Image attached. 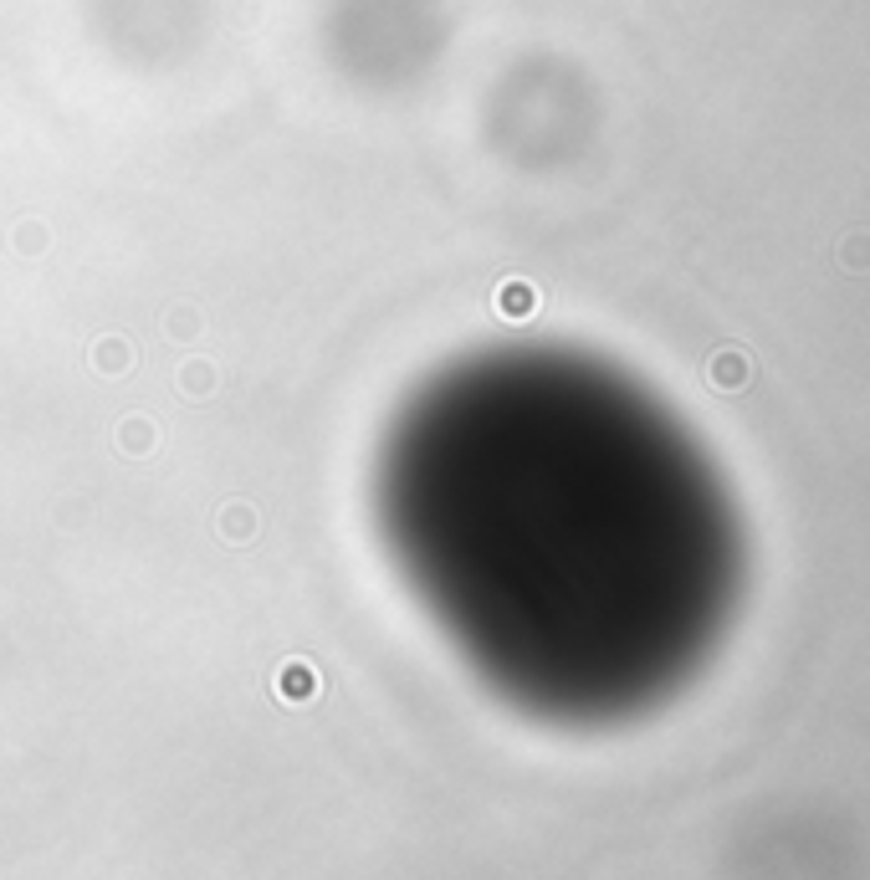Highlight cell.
Segmentation results:
<instances>
[{
	"instance_id": "1",
	"label": "cell",
	"mask_w": 870,
	"mask_h": 880,
	"mask_svg": "<svg viewBox=\"0 0 870 880\" xmlns=\"http://www.w3.org/2000/svg\"><path fill=\"white\" fill-rule=\"evenodd\" d=\"M369 507L461 666L553 727L671 701L743 584V533L702 440L635 374L563 343L435 364L379 430Z\"/></svg>"
}]
</instances>
